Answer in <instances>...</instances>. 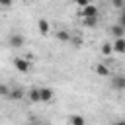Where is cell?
I'll use <instances>...</instances> for the list:
<instances>
[{
	"instance_id": "5bb4252c",
	"label": "cell",
	"mask_w": 125,
	"mask_h": 125,
	"mask_svg": "<svg viewBox=\"0 0 125 125\" xmlns=\"http://www.w3.org/2000/svg\"><path fill=\"white\" fill-rule=\"evenodd\" d=\"M111 53H113V45L107 43V41L102 43V55H111Z\"/></svg>"
},
{
	"instance_id": "4fadbf2b",
	"label": "cell",
	"mask_w": 125,
	"mask_h": 125,
	"mask_svg": "<svg viewBox=\"0 0 125 125\" xmlns=\"http://www.w3.org/2000/svg\"><path fill=\"white\" fill-rule=\"evenodd\" d=\"M70 125H86V119L82 115H72L70 117Z\"/></svg>"
},
{
	"instance_id": "6da1fadb",
	"label": "cell",
	"mask_w": 125,
	"mask_h": 125,
	"mask_svg": "<svg viewBox=\"0 0 125 125\" xmlns=\"http://www.w3.org/2000/svg\"><path fill=\"white\" fill-rule=\"evenodd\" d=\"M14 66H16L18 72H29V70H31L29 59H23V57H16V59H14Z\"/></svg>"
},
{
	"instance_id": "7402d4cb",
	"label": "cell",
	"mask_w": 125,
	"mask_h": 125,
	"mask_svg": "<svg viewBox=\"0 0 125 125\" xmlns=\"http://www.w3.org/2000/svg\"><path fill=\"white\" fill-rule=\"evenodd\" d=\"M31 125H35V123H31Z\"/></svg>"
},
{
	"instance_id": "ac0fdd59",
	"label": "cell",
	"mask_w": 125,
	"mask_h": 125,
	"mask_svg": "<svg viewBox=\"0 0 125 125\" xmlns=\"http://www.w3.org/2000/svg\"><path fill=\"white\" fill-rule=\"evenodd\" d=\"M119 25H121V27H125V8L121 10V16H119Z\"/></svg>"
},
{
	"instance_id": "ba28073f",
	"label": "cell",
	"mask_w": 125,
	"mask_h": 125,
	"mask_svg": "<svg viewBox=\"0 0 125 125\" xmlns=\"http://www.w3.org/2000/svg\"><path fill=\"white\" fill-rule=\"evenodd\" d=\"M39 96H41V102H51L53 100V90L51 88H39Z\"/></svg>"
},
{
	"instance_id": "9a60e30c",
	"label": "cell",
	"mask_w": 125,
	"mask_h": 125,
	"mask_svg": "<svg viewBox=\"0 0 125 125\" xmlns=\"http://www.w3.org/2000/svg\"><path fill=\"white\" fill-rule=\"evenodd\" d=\"M10 92L12 88H8L6 84H0V98H10Z\"/></svg>"
},
{
	"instance_id": "30bf717a",
	"label": "cell",
	"mask_w": 125,
	"mask_h": 125,
	"mask_svg": "<svg viewBox=\"0 0 125 125\" xmlns=\"http://www.w3.org/2000/svg\"><path fill=\"white\" fill-rule=\"evenodd\" d=\"M27 98H29V102H41V96H39V88H31L29 92H27Z\"/></svg>"
},
{
	"instance_id": "d6986e66",
	"label": "cell",
	"mask_w": 125,
	"mask_h": 125,
	"mask_svg": "<svg viewBox=\"0 0 125 125\" xmlns=\"http://www.w3.org/2000/svg\"><path fill=\"white\" fill-rule=\"evenodd\" d=\"M98 23V20H84V25H88V27H94Z\"/></svg>"
},
{
	"instance_id": "3957f363",
	"label": "cell",
	"mask_w": 125,
	"mask_h": 125,
	"mask_svg": "<svg viewBox=\"0 0 125 125\" xmlns=\"http://www.w3.org/2000/svg\"><path fill=\"white\" fill-rule=\"evenodd\" d=\"M8 43H10V47H16V49H20V47H23V43H25V37L21 35V33H12L10 37H8Z\"/></svg>"
},
{
	"instance_id": "277c9868",
	"label": "cell",
	"mask_w": 125,
	"mask_h": 125,
	"mask_svg": "<svg viewBox=\"0 0 125 125\" xmlns=\"http://www.w3.org/2000/svg\"><path fill=\"white\" fill-rule=\"evenodd\" d=\"M111 88L123 92V90H125V74H115V76H111Z\"/></svg>"
},
{
	"instance_id": "e0dca14e",
	"label": "cell",
	"mask_w": 125,
	"mask_h": 125,
	"mask_svg": "<svg viewBox=\"0 0 125 125\" xmlns=\"http://www.w3.org/2000/svg\"><path fill=\"white\" fill-rule=\"evenodd\" d=\"M111 4H113V8H121V10L125 8V2H121V0H113Z\"/></svg>"
},
{
	"instance_id": "7c38bea8",
	"label": "cell",
	"mask_w": 125,
	"mask_h": 125,
	"mask_svg": "<svg viewBox=\"0 0 125 125\" xmlns=\"http://www.w3.org/2000/svg\"><path fill=\"white\" fill-rule=\"evenodd\" d=\"M96 74H100V76H109V66H105V64H96Z\"/></svg>"
},
{
	"instance_id": "44dd1931",
	"label": "cell",
	"mask_w": 125,
	"mask_h": 125,
	"mask_svg": "<svg viewBox=\"0 0 125 125\" xmlns=\"http://www.w3.org/2000/svg\"><path fill=\"white\" fill-rule=\"evenodd\" d=\"M115 125H125V121H117V123H115Z\"/></svg>"
},
{
	"instance_id": "ffe728a7",
	"label": "cell",
	"mask_w": 125,
	"mask_h": 125,
	"mask_svg": "<svg viewBox=\"0 0 125 125\" xmlns=\"http://www.w3.org/2000/svg\"><path fill=\"white\" fill-rule=\"evenodd\" d=\"M0 6H2V8H10V6H12V2H0Z\"/></svg>"
},
{
	"instance_id": "8fae6325",
	"label": "cell",
	"mask_w": 125,
	"mask_h": 125,
	"mask_svg": "<svg viewBox=\"0 0 125 125\" xmlns=\"http://www.w3.org/2000/svg\"><path fill=\"white\" fill-rule=\"evenodd\" d=\"M23 96H25V92L21 88H12V92H10V100H21Z\"/></svg>"
},
{
	"instance_id": "8992f818",
	"label": "cell",
	"mask_w": 125,
	"mask_h": 125,
	"mask_svg": "<svg viewBox=\"0 0 125 125\" xmlns=\"http://www.w3.org/2000/svg\"><path fill=\"white\" fill-rule=\"evenodd\" d=\"M109 33H111L115 39H123V37H125V27H121L119 23H115V25L109 27Z\"/></svg>"
},
{
	"instance_id": "5b68a950",
	"label": "cell",
	"mask_w": 125,
	"mask_h": 125,
	"mask_svg": "<svg viewBox=\"0 0 125 125\" xmlns=\"http://www.w3.org/2000/svg\"><path fill=\"white\" fill-rule=\"evenodd\" d=\"M37 29H39L41 35H49V33H51V23H49L45 18H41V20L37 21Z\"/></svg>"
},
{
	"instance_id": "7a4b0ae2",
	"label": "cell",
	"mask_w": 125,
	"mask_h": 125,
	"mask_svg": "<svg viewBox=\"0 0 125 125\" xmlns=\"http://www.w3.org/2000/svg\"><path fill=\"white\" fill-rule=\"evenodd\" d=\"M98 14H100L98 8L94 4H88L86 8H82V14L80 16H82V20H98Z\"/></svg>"
},
{
	"instance_id": "2e32d148",
	"label": "cell",
	"mask_w": 125,
	"mask_h": 125,
	"mask_svg": "<svg viewBox=\"0 0 125 125\" xmlns=\"http://www.w3.org/2000/svg\"><path fill=\"white\" fill-rule=\"evenodd\" d=\"M70 45H72L74 49H80V47H82V37H76V35H72V39H70Z\"/></svg>"
},
{
	"instance_id": "9c48e42d",
	"label": "cell",
	"mask_w": 125,
	"mask_h": 125,
	"mask_svg": "<svg viewBox=\"0 0 125 125\" xmlns=\"http://www.w3.org/2000/svg\"><path fill=\"white\" fill-rule=\"evenodd\" d=\"M111 45H113V51H115V53H121V55L125 53V37H123V39H115Z\"/></svg>"
},
{
	"instance_id": "52a82bcc",
	"label": "cell",
	"mask_w": 125,
	"mask_h": 125,
	"mask_svg": "<svg viewBox=\"0 0 125 125\" xmlns=\"http://www.w3.org/2000/svg\"><path fill=\"white\" fill-rule=\"evenodd\" d=\"M57 39L62 41V43H70L72 35H70V31H66V29H59V31H57Z\"/></svg>"
}]
</instances>
